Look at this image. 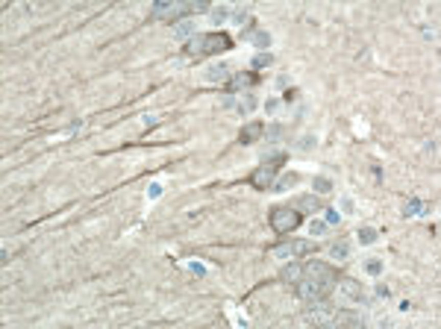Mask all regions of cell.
Here are the masks:
<instances>
[{"label": "cell", "mask_w": 441, "mask_h": 329, "mask_svg": "<svg viewBox=\"0 0 441 329\" xmlns=\"http://www.w3.org/2000/svg\"><path fill=\"white\" fill-rule=\"evenodd\" d=\"M335 285H338V270L333 265H327V262L312 258V262L303 265V276H300V282L294 288H297V294L303 300L315 303V300H327L335 291Z\"/></svg>", "instance_id": "obj_1"}, {"label": "cell", "mask_w": 441, "mask_h": 329, "mask_svg": "<svg viewBox=\"0 0 441 329\" xmlns=\"http://www.w3.org/2000/svg\"><path fill=\"white\" fill-rule=\"evenodd\" d=\"M209 9H212V6L203 3V0H189V3L174 0V3H156L153 9H150V18L168 21V24H179L182 18H189V15H200V12H209Z\"/></svg>", "instance_id": "obj_2"}, {"label": "cell", "mask_w": 441, "mask_h": 329, "mask_svg": "<svg viewBox=\"0 0 441 329\" xmlns=\"http://www.w3.org/2000/svg\"><path fill=\"white\" fill-rule=\"evenodd\" d=\"M229 47H233V38L227 33H200L185 41V53L200 59V56H218Z\"/></svg>", "instance_id": "obj_3"}, {"label": "cell", "mask_w": 441, "mask_h": 329, "mask_svg": "<svg viewBox=\"0 0 441 329\" xmlns=\"http://www.w3.org/2000/svg\"><path fill=\"white\" fill-rule=\"evenodd\" d=\"M268 221H271V229H274L276 235H291L300 223H303V215H300L294 206H274Z\"/></svg>", "instance_id": "obj_4"}, {"label": "cell", "mask_w": 441, "mask_h": 329, "mask_svg": "<svg viewBox=\"0 0 441 329\" xmlns=\"http://www.w3.org/2000/svg\"><path fill=\"white\" fill-rule=\"evenodd\" d=\"M283 165H286V156H283V153L271 156L268 162L259 165V168L250 174V185L259 188V191H268V188L274 185V179H276V174H280V168H283Z\"/></svg>", "instance_id": "obj_5"}, {"label": "cell", "mask_w": 441, "mask_h": 329, "mask_svg": "<svg viewBox=\"0 0 441 329\" xmlns=\"http://www.w3.org/2000/svg\"><path fill=\"white\" fill-rule=\"evenodd\" d=\"M318 250V244L315 241H306V238H291V241H283V244L271 247V256L274 258H300V256H309V253H315Z\"/></svg>", "instance_id": "obj_6"}, {"label": "cell", "mask_w": 441, "mask_h": 329, "mask_svg": "<svg viewBox=\"0 0 441 329\" xmlns=\"http://www.w3.org/2000/svg\"><path fill=\"white\" fill-rule=\"evenodd\" d=\"M338 291L344 294L350 303H365V288H362V282H356L353 276H341V279H338Z\"/></svg>", "instance_id": "obj_7"}, {"label": "cell", "mask_w": 441, "mask_h": 329, "mask_svg": "<svg viewBox=\"0 0 441 329\" xmlns=\"http://www.w3.org/2000/svg\"><path fill=\"white\" fill-rule=\"evenodd\" d=\"M265 135V124L262 121H250V124H244L239 132V141L241 144H256V141Z\"/></svg>", "instance_id": "obj_8"}, {"label": "cell", "mask_w": 441, "mask_h": 329, "mask_svg": "<svg viewBox=\"0 0 441 329\" xmlns=\"http://www.w3.org/2000/svg\"><path fill=\"white\" fill-rule=\"evenodd\" d=\"M250 85H256V74H250V70H239V74L229 77V94L241 91V88H250Z\"/></svg>", "instance_id": "obj_9"}, {"label": "cell", "mask_w": 441, "mask_h": 329, "mask_svg": "<svg viewBox=\"0 0 441 329\" xmlns=\"http://www.w3.org/2000/svg\"><path fill=\"white\" fill-rule=\"evenodd\" d=\"M294 209L303 215V212H323V203L318 194H303V197L294 200Z\"/></svg>", "instance_id": "obj_10"}, {"label": "cell", "mask_w": 441, "mask_h": 329, "mask_svg": "<svg viewBox=\"0 0 441 329\" xmlns=\"http://www.w3.org/2000/svg\"><path fill=\"white\" fill-rule=\"evenodd\" d=\"M229 77H233V68H229V65H224V62H221V65H209V68H206V80H209V82H227Z\"/></svg>", "instance_id": "obj_11"}, {"label": "cell", "mask_w": 441, "mask_h": 329, "mask_svg": "<svg viewBox=\"0 0 441 329\" xmlns=\"http://www.w3.org/2000/svg\"><path fill=\"white\" fill-rule=\"evenodd\" d=\"M300 276H303V265H294V262H291V265H286V268L280 270V279L288 282V285H297Z\"/></svg>", "instance_id": "obj_12"}, {"label": "cell", "mask_w": 441, "mask_h": 329, "mask_svg": "<svg viewBox=\"0 0 441 329\" xmlns=\"http://www.w3.org/2000/svg\"><path fill=\"white\" fill-rule=\"evenodd\" d=\"M330 323H333V326H356L359 317L350 315V312H335V315L330 317Z\"/></svg>", "instance_id": "obj_13"}, {"label": "cell", "mask_w": 441, "mask_h": 329, "mask_svg": "<svg viewBox=\"0 0 441 329\" xmlns=\"http://www.w3.org/2000/svg\"><path fill=\"white\" fill-rule=\"evenodd\" d=\"M427 212H429V206L424 203V200H417V197H412L403 206V215H406V218H409V215H427Z\"/></svg>", "instance_id": "obj_14"}, {"label": "cell", "mask_w": 441, "mask_h": 329, "mask_svg": "<svg viewBox=\"0 0 441 329\" xmlns=\"http://www.w3.org/2000/svg\"><path fill=\"white\" fill-rule=\"evenodd\" d=\"M330 256L333 258H338V262H344L347 256H350V241H335V244H330Z\"/></svg>", "instance_id": "obj_15"}, {"label": "cell", "mask_w": 441, "mask_h": 329, "mask_svg": "<svg viewBox=\"0 0 441 329\" xmlns=\"http://www.w3.org/2000/svg\"><path fill=\"white\" fill-rule=\"evenodd\" d=\"M297 174H286V176H280V179H274V185H271V191H288L291 185H297Z\"/></svg>", "instance_id": "obj_16"}, {"label": "cell", "mask_w": 441, "mask_h": 329, "mask_svg": "<svg viewBox=\"0 0 441 329\" xmlns=\"http://www.w3.org/2000/svg\"><path fill=\"white\" fill-rule=\"evenodd\" d=\"M194 30H197V24L179 21V27L174 30V35H177V38H182V41H189V38H194Z\"/></svg>", "instance_id": "obj_17"}, {"label": "cell", "mask_w": 441, "mask_h": 329, "mask_svg": "<svg viewBox=\"0 0 441 329\" xmlns=\"http://www.w3.org/2000/svg\"><path fill=\"white\" fill-rule=\"evenodd\" d=\"M250 41L259 47V53H268V47H271V35L262 30V33H253V35H250Z\"/></svg>", "instance_id": "obj_18"}, {"label": "cell", "mask_w": 441, "mask_h": 329, "mask_svg": "<svg viewBox=\"0 0 441 329\" xmlns=\"http://www.w3.org/2000/svg\"><path fill=\"white\" fill-rule=\"evenodd\" d=\"M377 235H380V232H377L374 226H362V229L356 232V238H359V244H374V241H377Z\"/></svg>", "instance_id": "obj_19"}, {"label": "cell", "mask_w": 441, "mask_h": 329, "mask_svg": "<svg viewBox=\"0 0 441 329\" xmlns=\"http://www.w3.org/2000/svg\"><path fill=\"white\" fill-rule=\"evenodd\" d=\"M236 109H239V115H250L253 109H256V97H253V94L241 97L239 103H236Z\"/></svg>", "instance_id": "obj_20"}, {"label": "cell", "mask_w": 441, "mask_h": 329, "mask_svg": "<svg viewBox=\"0 0 441 329\" xmlns=\"http://www.w3.org/2000/svg\"><path fill=\"white\" fill-rule=\"evenodd\" d=\"M315 194H333V179L330 176H318L315 179Z\"/></svg>", "instance_id": "obj_21"}, {"label": "cell", "mask_w": 441, "mask_h": 329, "mask_svg": "<svg viewBox=\"0 0 441 329\" xmlns=\"http://www.w3.org/2000/svg\"><path fill=\"white\" fill-rule=\"evenodd\" d=\"M209 15H212L215 24H224V21H229V15H233V12H229L227 6H215V9H209Z\"/></svg>", "instance_id": "obj_22"}, {"label": "cell", "mask_w": 441, "mask_h": 329, "mask_svg": "<svg viewBox=\"0 0 441 329\" xmlns=\"http://www.w3.org/2000/svg\"><path fill=\"white\" fill-rule=\"evenodd\" d=\"M283 132H286L283 124H271V127H268V144H276V141L283 138Z\"/></svg>", "instance_id": "obj_23"}, {"label": "cell", "mask_w": 441, "mask_h": 329, "mask_svg": "<svg viewBox=\"0 0 441 329\" xmlns=\"http://www.w3.org/2000/svg\"><path fill=\"white\" fill-rule=\"evenodd\" d=\"M365 270H368L370 276H380L382 273V258H368V262H365Z\"/></svg>", "instance_id": "obj_24"}, {"label": "cell", "mask_w": 441, "mask_h": 329, "mask_svg": "<svg viewBox=\"0 0 441 329\" xmlns=\"http://www.w3.org/2000/svg\"><path fill=\"white\" fill-rule=\"evenodd\" d=\"M271 62H274L271 53H256V56H253V68H268Z\"/></svg>", "instance_id": "obj_25"}, {"label": "cell", "mask_w": 441, "mask_h": 329, "mask_svg": "<svg viewBox=\"0 0 441 329\" xmlns=\"http://www.w3.org/2000/svg\"><path fill=\"white\" fill-rule=\"evenodd\" d=\"M315 144H318V138H315V135H303V138L297 141V150H303V153H306V150H312Z\"/></svg>", "instance_id": "obj_26"}, {"label": "cell", "mask_w": 441, "mask_h": 329, "mask_svg": "<svg viewBox=\"0 0 441 329\" xmlns=\"http://www.w3.org/2000/svg\"><path fill=\"white\" fill-rule=\"evenodd\" d=\"M327 226H330L327 221H312L309 223V235H323V232H327Z\"/></svg>", "instance_id": "obj_27"}, {"label": "cell", "mask_w": 441, "mask_h": 329, "mask_svg": "<svg viewBox=\"0 0 441 329\" xmlns=\"http://www.w3.org/2000/svg\"><path fill=\"white\" fill-rule=\"evenodd\" d=\"M323 218H327V223H338V221H341L338 209H323Z\"/></svg>", "instance_id": "obj_28"}, {"label": "cell", "mask_w": 441, "mask_h": 329, "mask_svg": "<svg viewBox=\"0 0 441 329\" xmlns=\"http://www.w3.org/2000/svg\"><path fill=\"white\" fill-rule=\"evenodd\" d=\"M276 109H280V100H276V97H271V100L265 103V112H268V115H274Z\"/></svg>", "instance_id": "obj_29"}, {"label": "cell", "mask_w": 441, "mask_h": 329, "mask_svg": "<svg viewBox=\"0 0 441 329\" xmlns=\"http://www.w3.org/2000/svg\"><path fill=\"white\" fill-rule=\"evenodd\" d=\"M221 106H224V109H229V106H236V94H224V97H221Z\"/></svg>", "instance_id": "obj_30"}, {"label": "cell", "mask_w": 441, "mask_h": 329, "mask_svg": "<svg viewBox=\"0 0 441 329\" xmlns=\"http://www.w3.org/2000/svg\"><path fill=\"white\" fill-rule=\"evenodd\" d=\"M159 194H162V185H159V182H153V185L147 188V197H150V200H156Z\"/></svg>", "instance_id": "obj_31"}, {"label": "cell", "mask_w": 441, "mask_h": 329, "mask_svg": "<svg viewBox=\"0 0 441 329\" xmlns=\"http://www.w3.org/2000/svg\"><path fill=\"white\" fill-rule=\"evenodd\" d=\"M377 297L388 300V297H391V288H388V285H377Z\"/></svg>", "instance_id": "obj_32"}, {"label": "cell", "mask_w": 441, "mask_h": 329, "mask_svg": "<svg viewBox=\"0 0 441 329\" xmlns=\"http://www.w3.org/2000/svg\"><path fill=\"white\" fill-rule=\"evenodd\" d=\"M291 100H297V88H291V91H286V103H291Z\"/></svg>", "instance_id": "obj_33"}, {"label": "cell", "mask_w": 441, "mask_h": 329, "mask_svg": "<svg viewBox=\"0 0 441 329\" xmlns=\"http://www.w3.org/2000/svg\"><path fill=\"white\" fill-rule=\"evenodd\" d=\"M341 206H344V212H353V200L344 197V203H341Z\"/></svg>", "instance_id": "obj_34"}]
</instances>
